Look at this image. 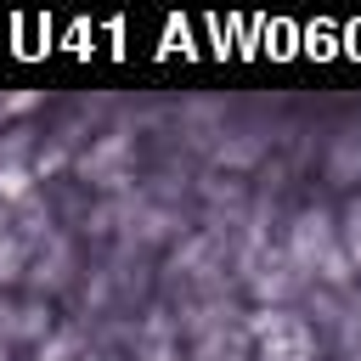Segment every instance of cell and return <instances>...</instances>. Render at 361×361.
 <instances>
[{
  "label": "cell",
  "instance_id": "6da1fadb",
  "mask_svg": "<svg viewBox=\"0 0 361 361\" xmlns=\"http://www.w3.org/2000/svg\"><path fill=\"white\" fill-rule=\"evenodd\" d=\"M259 344H265V361H316V338L299 316L288 310H265L259 316Z\"/></svg>",
  "mask_w": 361,
  "mask_h": 361
},
{
  "label": "cell",
  "instance_id": "7a4b0ae2",
  "mask_svg": "<svg viewBox=\"0 0 361 361\" xmlns=\"http://www.w3.org/2000/svg\"><path fill=\"white\" fill-rule=\"evenodd\" d=\"M327 231H333V220H327V214H305V220H299V231H293V254H299V265H316V259H327V276L338 282L350 259H344V254L327 243Z\"/></svg>",
  "mask_w": 361,
  "mask_h": 361
},
{
  "label": "cell",
  "instance_id": "3957f363",
  "mask_svg": "<svg viewBox=\"0 0 361 361\" xmlns=\"http://www.w3.org/2000/svg\"><path fill=\"white\" fill-rule=\"evenodd\" d=\"M338 237H344V259H350V265H361V203H350V214H344Z\"/></svg>",
  "mask_w": 361,
  "mask_h": 361
},
{
  "label": "cell",
  "instance_id": "277c9868",
  "mask_svg": "<svg viewBox=\"0 0 361 361\" xmlns=\"http://www.w3.org/2000/svg\"><path fill=\"white\" fill-rule=\"evenodd\" d=\"M0 192H6V197H23V192H28V175H23V169H0Z\"/></svg>",
  "mask_w": 361,
  "mask_h": 361
},
{
  "label": "cell",
  "instance_id": "5b68a950",
  "mask_svg": "<svg viewBox=\"0 0 361 361\" xmlns=\"http://www.w3.org/2000/svg\"><path fill=\"white\" fill-rule=\"evenodd\" d=\"M34 107V90H0V113H23Z\"/></svg>",
  "mask_w": 361,
  "mask_h": 361
},
{
  "label": "cell",
  "instance_id": "8992f818",
  "mask_svg": "<svg viewBox=\"0 0 361 361\" xmlns=\"http://www.w3.org/2000/svg\"><path fill=\"white\" fill-rule=\"evenodd\" d=\"M17 265H23V248H17V243H6V248H0V282H6V276H17Z\"/></svg>",
  "mask_w": 361,
  "mask_h": 361
},
{
  "label": "cell",
  "instance_id": "52a82bcc",
  "mask_svg": "<svg viewBox=\"0 0 361 361\" xmlns=\"http://www.w3.org/2000/svg\"><path fill=\"white\" fill-rule=\"evenodd\" d=\"M17 316H23V322H17V333H28V338H34L39 327H45V322H39V316H45L39 305H28V310H17Z\"/></svg>",
  "mask_w": 361,
  "mask_h": 361
},
{
  "label": "cell",
  "instance_id": "ba28073f",
  "mask_svg": "<svg viewBox=\"0 0 361 361\" xmlns=\"http://www.w3.org/2000/svg\"><path fill=\"white\" fill-rule=\"evenodd\" d=\"M0 361H6V344H0Z\"/></svg>",
  "mask_w": 361,
  "mask_h": 361
}]
</instances>
